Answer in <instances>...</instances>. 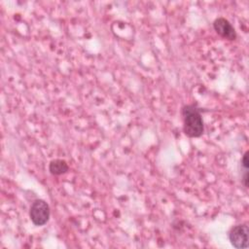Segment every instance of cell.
I'll use <instances>...</instances> for the list:
<instances>
[{
    "label": "cell",
    "mask_w": 249,
    "mask_h": 249,
    "mask_svg": "<svg viewBox=\"0 0 249 249\" xmlns=\"http://www.w3.org/2000/svg\"><path fill=\"white\" fill-rule=\"evenodd\" d=\"M183 130L189 137H199L204 131L203 120L199 109L195 104H188L182 108Z\"/></svg>",
    "instance_id": "1"
},
{
    "label": "cell",
    "mask_w": 249,
    "mask_h": 249,
    "mask_svg": "<svg viewBox=\"0 0 249 249\" xmlns=\"http://www.w3.org/2000/svg\"><path fill=\"white\" fill-rule=\"evenodd\" d=\"M51 211L49 204L43 199H36L30 207L29 217L35 226H43L50 219Z\"/></svg>",
    "instance_id": "2"
},
{
    "label": "cell",
    "mask_w": 249,
    "mask_h": 249,
    "mask_svg": "<svg viewBox=\"0 0 249 249\" xmlns=\"http://www.w3.org/2000/svg\"><path fill=\"white\" fill-rule=\"evenodd\" d=\"M229 239L231 245L237 249L248 247L249 228L247 224H239L232 227L229 232Z\"/></svg>",
    "instance_id": "3"
},
{
    "label": "cell",
    "mask_w": 249,
    "mask_h": 249,
    "mask_svg": "<svg viewBox=\"0 0 249 249\" xmlns=\"http://www.w3.org/2000/svg\"><path fill=\"white\" fill-rule=\"evenodd\" d=\"M214 30L219 34L221 37L227 40H235L236 32L231 22L226 19L225 18H218L213 22Z\"/></svg>",
    "instance_id": "4"
},
{
    "label": "cell",
    "mask_w": 249,
    "mask_h": 249,
    "mask_svg": "<svg viewBox=\"0 0 249 249\" xmlns=\"http://www.w3.org/2000/svg\"><path fill=\"white\" fill-rule=\"evenodd\" d=\"M68 164L65 160L60 159L53 160L49 164V170L53 175H61L68 171Z\"/></svg>",
    "instance_id": "5"
},
{
    "label": "cell",
    "mask_w": 249,
    "mask_h": 249,
    "mask_svg": "<svg viewBox=\"0 0 249 249\" xmlns=\"http://www.w3.org/2000/svg\"><path fill=\"white\" fill-rule=\"evenodd\" d=\"M241 166L243 168V170H248V166H249V161H248V151L245 152V154L242 157L241 160Z\"/></svg>",
    "instance_id": "6"
}]
</instances>
